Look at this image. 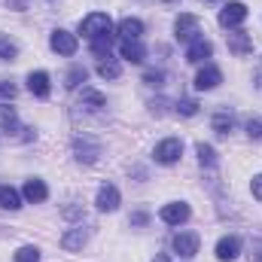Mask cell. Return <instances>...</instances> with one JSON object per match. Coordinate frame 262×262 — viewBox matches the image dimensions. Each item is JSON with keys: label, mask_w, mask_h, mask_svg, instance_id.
Returning a JSON list of instances; mask_svg holds the SVG:
<instances>
[{"label": "cell", "mask_w": 262, "mask_h": 262, "mask_svg": "<svg viewBox=\"0 0 262 262\" xmlns=\"http://www.w3.org/2000/svg\"><path fill=\"white\" fill-rule=\"evenodd\" d=\"M79 34L89 37V40L110 37V34H113V18H110L107 12H89V15L79 21Z\"/></svg>", "instance_id": "1"}, {"label": "cell", "mask_w": 262, "mask_h": 262, "mask_svg": "<svg viewBox=\"0 0 262 262\" xmlns=\"http://www.w3.org/2000/svg\"><path fill=\"white\" fill-rule=\"evenodd\" d=\"M152 156H156L159 165H174V162H180V156H183V140H180V137H165V140L156 143Z\"/></svg>", "instance_id": "2"}, {"label": "cell", "mask_w": 262, "mask_h": 262, "mask_svg": "<svg viewBox=\"0 0 262 262\" xmlns=\"http://www.w3.org/2000/svg\"><path fill=\"white\" fill-rule=\"evenodd\" d=\"M174 31H177L180 43H195L198 37H201V21H198L195 15H189V12H180L177 21H174Z\"/></svg>", "instance_id": "3"}, {"label": "cell", "mask_w": 262, "mask_h": 262, "mask_svg": "<svg viewBox=\"0 0 262 262\" xmlns=\"http://www.w3.org/2000/svg\"><path fill=\"white\" fill-rule=\"evenodd\" d=\"M189 204L186 201H171V204H165L162 210H159V220L162 223H168V226H180V223H186L189 220Z\"/></svg>", "instance_id": "4"}, {"label": "cell", "mask_w": 262, "mask_h": 262, "mask_svg": "<svg viewBox=\"0 0 262 262\" xmlns=\"http://www.w3.org/2000/svg\"><path fill=\"white\" fill-rule=\"evenodd\" d=\"M49 46H52V52H58V55H76V49H79V43H76V37L70 34V31H52V37H49Z\"/></svg>", "instance_id": "5"}, {"label": "cell", "mask_w": 262, "mask_h": 262, "mask_svg": "<svg viewBox=\"0 0 262 262\" xmlns=\"http://www.w3.org/2000/svg\"><path fill=\"white\" fill-rule=\"evenodd\" d=\"M244 18H247V6H244L241 0L226 3V6H223V12H220V25H223V28H238Z\"/></svg>", "instance_id": "6"}, {"label": "cell", "mask_w": 262, "mask_h": 262, "mask_svg": "<svg viewBox=\"0 0 262 262\" xmlns=\"http://www.w3.org/2000/svg\"><path fill=\"white\" fill-rule=\"evenodd\" d=\"M198 244H201V241H198L195 232H177V235H174V241H171L174 253H180V256H186V259L198 253Z\"/></svg>", "instance_id": "7"}, {"label": "cell", "mask_w": 262, "mask_h": 262, "mask_svg": "<svg viewBox=\"0 0 262 262\" xmlns=\"http://www.w3.org/2000/svg\"><path fill=\"white\" fill-rule=\"evenodd\" d=\"M119 201H122V195H119V189H116L113 183L101 186V189H98V198H95L98 210H104V213H113V210L119 207Z\"/></svg>", "instance_id": "8"}, {"label": "cell", "mask_w": 262, "mask_h": 262, "mask_svg": "<svg viewBox=\"0 0 262 262\" xmlns=\"http://www.w3.org/2000/svg\"><path fill=\"white\" fill-rule=\"evenodd\" d=\"M220 82H223V70H220V67H213V64L201 67V70H198V76H195V89H198V92H210V89H216Z\"/></svg>", "instance_id": "9"}, {"label": "cell", "mask_w": 262, "mask_h": 262, "mask_svg": "<svg viewBox=\"0 0 262 262\" xmlns=\"http://www.w3.org/2000/svg\"><path fill=\"white\" fill-rule=\"evenodd\" d=\"M238 253H241V238L238 235H226V238L216 241V259L220 262H232Z\"/></svg>", "instance_id": "10"}, {"label": "cell", "mask_w": 262, "mask_h": 262, "mask_svg": "<svg viewBox=\"0 0 262 262\" xmlns=\"http://www.w3.org/2000/svg\"><path fill=\"white\" fill-rule=\"evenodd\" d=\"M229 52L232 55H250L253 52V37L247 31H232L229 34Z\"/></svg>", "instance_id": "11"}, {"label": "cell", "mask_w": 262, "mask_h": 262, "mask_svg": "<svg viewBox=\"0 0 262 262\" xmlns=\"http://www.w3.org/2000/svg\"><path fill=\"white\" fill-rule=\"evenodd\" d=\"M28 89H31L34 98H49V92H52V85H49V73H46V70H34V73H28Z\"/></svg>", "instance_id": "12"}, {"label": "cell", "mask_w": 262, "mask_h": 262, "mask_svg": "<svg viewBox=\"0 0 262 262\" xmlns=\"http://www.w3.org/2000/svg\"><path fill=\"white\" fill-rule=\"evenodd\" d=\"M213 55V46L204 40V37H198L195 43H189V49H186V61L189 64H201V61H207Z\"/></svg>", "instance_id": "13"}, {"label": "cell", "mask_w": 262, "mask_h": 262, "mask_svg": "<svg viewBox=\"0 0 262 262\" xmlns=\"http://www.w3.org/2000/svg\"><path fill=\"white\" fill-rule=\"evenodd\" d=\"M21 195L28 198L31 204H43V201L49 198V189H46V183H43L40 177H31V180L25 183V189H21Z\"/></svg>", "instance_id": "14"}, {"label": "cell", "mask_w": 262, "mask_h": 262, "mask_svg": "<svg viewBox=\"0 0 262 262\" xmlns=\"http://www.w3.org/2000/svg\"><path fill=\"white\" fill-rule=\"evenodd\" d=\"M119 55L131 61V64H140L143 58H146V49H143V43L140 40H122L119 43Z\"/></svg>", "instance_id": "15"}, {"label": "cell", "mask_w": 262, "mask_h": 262, "mask_svg": "<svg viewBox=\"0 0 262 262\" xmlns=\"http://www.w3.org/2000/svg\"><path fill=\"white\" fill-rule=\"evenodd\" d=\"M116 31H119L122 40H140V34H143V21L128 15V18H122V21L116 25Z\"/></svg>", "instance_id": "16"}, {"label": "cell", "mask_w": 262, "mask_h": 262, "mask_svg": "<svg viewBox=\"0 0 262 262\" xmlns=\"http://www.w3.org/2000/svg\"><path fill=\"white\" fill-rule=\"evenodd\" d=\"M85 241H89V232H85L82 226H76V229H70L64 238H61V247L73 253V250H82V244H85Z\"/></svg>", "instance_id": "17"}, {"label": "cell", "mask_w": 262, "mask_h": 262, "mask_svg": "<svg viewBox=\"0 0 262 262\" xmlns=\"http://www.w3.org/2000/svg\"><path fill=\"white\" fill-rule=\"evenodd\" d=\"M0 207H3V210H18V207H21V195H18V189H12V186H0Z\"/></svg>", "instance_id": "18"}, {"label": "cell", "mask_w": 262, "mask_h": 262, "mask_svg": "<svg viewBox=\"0 0 262 262\" xmlns=\"http://www.w3.org/2000/svg\"><path fill=\"white\" fill-rule=\"evenodd\" d=\"M98 73H101L104 79H119L122 64H119L116 58H101V61H98Z\"/></svg>", "instance_id": "19"}, {"label": "cell", "mask_w": 262, "mask_h": 262, "mask_svg": "<svg viewBox=\"0 0 262 262\" xmlns=\"http://www.w3.org/2000/svg\"><path fill=\"white\" fill-rule=\"evenodd\" d=\"M89 43H92V55H95V58H110L113 34H110V37H98V40H89Z\"/></svg>", "instance_id": "20"}, {"label": "cell", "mask_w": 262, "mask_h": 262, "mask_svg": "<svg viewBox=\"0 0 262 262\" xmlns=\"http://www.w3.org/2000/svg\"><path fill=\"white\" fill-rule=\"evenodd\" d=\"M232 125H235V119H232V113H229V110H220V113L213 116V131H216V134H223V137H226V134L232 131Z\"/></svg>", "instance_id": "21"}, {"label": "cell", "mask_w": 262, "mask_h": 262, "mask_svg": "<svg viewBox=\"0 0 262 262\" xmlns=\"http://www.w3.org/2000/svg\"><path fill=\"white\" fill-rule=\"evenodd\" d=\"M0 125L9 131V134H15L18 131V116H15V110L6 104V107H0Z\"/></svg>", "instance_id": "22"}, {"label": "cell", "mask_w": 262, "mask_h": 262, "mask_svg": "<svg viewBox=\"0 0 262 262\" xmlns=\"http://www.w3.org/2000/svg\"><path fill=\"white\" fill-rule=\"evenodd\" d=\"M82 104H89V110H101V107H107V98L95 89H82Z\"/></svg>", "instance_id": "23"}, {"label": "cell", "mask_w": 262, "mask_h": 262, "mask_svg": "<svg viewBox=\"0 0 262 262\" xmlns=\"http://www.w3.org/2000/svg\"><path fill=\"white\" fill-rule=\"evenodd\" d=\"M195 152H198V162H201V165H207V168L216 165V149H213L210 143H198Z\"/></svg>", "instance_id": "24"}, {"label": "cell", "mask_w": 262, "mask_h": 262, "mask_svg": "<svg viewBox=\"0 0 262 262\" xmlns=\"http://www.w3.org/2000/svg\"><path fill=\"white\" fill-rule=\"evenodd\" d=\"M15 55H18V46H15L9 37L0 34V58H3V61H15Z\"/></svg>", "instance_id": "25"}, {"label": "cell", "mask_w": 262, "mask_h": 262, "mask_svg": "<svg viewBox=\"0 0 262 262\" xmlns=\"http://www.w3.org/2000/svg\"><path fill=\"white\" fill-rule=\"evenodd\" d=\"M15 262H40V250L31 247V244L28 247H18L15 250Z\"/></svg>", "instance_id": "26"}, {"label": "cell", "mask_w": 262, "mask_h": 262, "mask_svg": "<svg viewBox=\"0 0 262 262\" xmlns=\"http://www.w3.org/2000/svg\"><path fill=\"white\" fill-rule=\"evenodd\" d=\"M85 76H89V73H85V67H70V73H67V89H76V85H79V82H85Z\"/></svg>", "instance_id": "27"}, {"label": "cell", "mask_w": 262, "mask_h": 262, "mask_svg": "<svg viewBox=\"0 0 262 262\" xmlns=\"http://www.w3.org/2000/svg\"><path fill=\"white\" fill-rule=\"evenodd\" d=\"M177 113H180V116H195L198 104L195 101H189V98H183V101H177Z\"/></svg>", "instance_id": "28"}, {"label": "cell", "mask_w": 262, "mask_h": 262, "mask_svg": "<svg viewBox=\"0 0 262 262\" xmlns=\"http://www.w3.org/2000/svg\"><path fill=\"white\" fill-rule=\"evenodd\" d=\"M247 134L253 140H262V119H247Z\"/></svg>", "instance_id": "29"}, {"label": "cell", "mask_w": 262, "mask_h": 262, "mask_svg": "<svg viewBox=\"0 0 262 262\" xmlns=\"http://www.w3.org/2000/svg\"><path fill=\"white\" fill-rule=\"evenodd\" d=\"M162 79H165L162 70H149V73L143 76V82H149V85H162Z\"/></svg>", "instance_id": "30"}, {"label": "cell", "mask_w": 262, "mask_h": 262, "mask_svg": "<svg viewBox=\"0 0 262 262\" xmlns=\"http://www.w3.org/2000/svg\"><path fill=\"white\" fill-rule=\"evenodd\" d=\"M0 98H9L12 101L15 98V85L12 82H0Z\"/></svg>", "instance_id": "31"}, {"label": "cell", "mask_w": 262, "mask_h": 262, "mask_svg": "<svg viewBox=\"0 0 262 262\" xmlns=\"http://www.w3.org/2000/svg\"><path fill=\"white\" fill-rule=\"evenodd\" d=\"M250 189H253V198H259V201H262V174H256V177H253Z\"/></svg>", "instance_id": "32"}, {"label": "cell", "mask_w": 262, "mask_h": 262, "mask_svg": "<svg viewBox=\"0 0 262 262\" xmlns=\"http://www.w3.org/2000/svg\"><path fill=\"white\" fill-rule=\"evenodd\" d=\"M146 220H149V216H146L143 210H137V213H131V226H146Z\"/></svg>", "instance_id": "33"}, {"label": "cell", "mask_w": 262, "mask_h": 262, "mask_svg": "<svg viewBox=\"0 0 262 262\" xmlns=\"http://www.w3.org/2000/svg\"><path fill=\"white\" fill-rule=\"evenodd\" d=\"M152 262H171V259H168V253H159V256H156Z\"/></svg>", "instance_id": "34"}, {"label": "cell", "mask_w": 262, "mask_h": 262, "mask_svg": "<svg viewBox=\"0 0 262 262\" xmlns=\"http://www.w3.org/2000/svg\"><path fill=\"white\" fill-rule=\"evenodd\" d=\"M256 262H262V247H259V253H256Z\"/></svg>", "instance_id": "35"}, {"label": "cell", "mask_w": 262, "mask_h": 262, "mask_svg": "<svg viewBox=\"0 0 262 262\" xmlns=\"http://www.w3.org/2000/svg\"><path fill=\"white\" fill-rule=\"evenodd\" d=\"M165 3H171V0H165Z\"/></svg>", "instance_id": "36"}]
</instances>
